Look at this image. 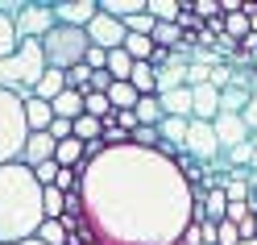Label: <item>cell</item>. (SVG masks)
I'll list each match as a JSON object with an SVG mask.
<instances>
[{
    "label": "cell",
    "instance_id": "obj_1",
    "mask_svg": "<svg viewBox=\"0 0 257 245\" xmlns=\"http://www.w3.org/2000/svg\"><path fill=\"white\" fill-rule=\"evenodd\" d=\"M79 233L95 245H174L191 224V187L174 158L116 145L79 167Z\"/></svg>",
    "mask_w": 257,
    "mask_h": 245
},
{
    "label": "cell",
    "instance_id": "obj_2",
    "mask_svg": "<svg viewBox=\"0 0 257 245\" xmlns=\"http://www.w3.org/2000/svg\"><path fill=\"white\" fill-rule=\"evenodd\" d=\"M42 224V187L29 167H0V245H21Z\"/></svg>",
    "mask_w": 257,
    "mask_h": 245
},
{
    "label": "cell",
    "instance_id": "obj_3",
    "mask_svg": "<svg viewBox=\"0 0 257 245\" xmlns=\"http://www.w3.org/2000/svg\"><path fill=\"white\" fill-rule=\"evenodd\" d=\"M42 71H46L42 46L38 42H17V50L9 58H0V92H13L17 100H25V96H34Z\"/></svg>",
    "mask_w": 257,
    "mask_h": 245
},
{
    "label": "cell",
    "instance_id": "obj_4",
    "mask_svg": "<svg viewBox=\"0 0 257 245\" xmlns=\"http://www.w3.org/2000/svg\"><path fill=\"white\" fill-rule=\"evenodd\" d=\"M38 46H42V62H46L50 71H71L75 62H83V54H87V46H91V42H87L83 29L54 25Z\"/></svg>",
    "mask_w": 257,
    "mask_h": 245
},
{
    "label": "cell",
    "instance_id": "obj_5",
    "mask_svg": "<svg viewBox=\"0 0 257 245\" xmlns=\"http://www.w3.org/2000/svg\"><path fill=\"white\" fill-rule=\"evenodd\" d=\"M25 117H21V100L13 92H0V167L21 162V145H25Z\"/></svg>",
    "mask_w": 257,
    "mask_h": 245
},
{
    "label": "cell",
    "instance_id": "obj_6",
    "mask_svg": "<svg viewBox=\"0 0 257 245\" xmlns=\"http://www.w3.org/2000/svg\"><path fill=\"white\" fill-rule=\"evenodd\" d=\"M13 29H17V42H42L54 29V13L42 0H21L17 17H13Z\"/></svg>",
    "mask_w": 257,
    "mask_h": 245
},
{
    "label": "cell",
    "instance_id": "obj_7",
    "mask_svg": "<svg viewBox=\"0 0 257 245\" xmlns=\"http://www.w3.org/2000/svg\"><path fill=\"white\" fill-rule=\"evenodd\" d=\"M87 42L91 46H100V50H120V42H124V25L120 21H112V17H104L100 9H95V17L87 21Z\"/></svg>",
    "mask_w": 257,
    "mask_h": 245
},
{
    "label": "cell",
    "instance_id": "obj_8",
    "mask_svg": "<svg viewBox=\"0 0 257 245\" xmlns=\"http://www.w3.org/2000/svg\"><path fill=\"white\" fill-rule=\"evenodd\" d=\"M54 25H71V29H87V21L95 17V0H58L50 5Z\"/></svg>",
    "mask_w": 257,
    "mask_h": 245
},
{
    "label": "cell",
    "instance_id": "obj_9",
    "mask_svg": "<svg viewBox=\"0 0 257 245\" xmlns=\"http://www.w3.org/2000/svg\"><path fill=\"white\" fill-rule=\"evenodd\" d=\"M212 133H216V141H220V154L253 137L249 129H245V121H240V117H228V112H220V117L212 121Z\"/></svg>",
    "mask_w": 257,
    "mask_h": 245
},
{
    "label": "cell",
    "instance_id": "obj_10",
    "mask_svg": "<svg viewBox=\"0 0 257 245\" xmlns=\"http://www.w3.org/2000/svg\"><path fill=\"white\" fill-rule=\"evenodd\" d=\"M42 162H54V137L50 133H25L21 145V167H42Z\"/></svg>",
    "mask_w": 257,
    "mask_h": 245
},
{
    "label": "cell",
    "instance_id": "obj_11",
    "mask_svg": "<svg viewBox=\"0 0 257 245\" xmlns=\"http://www.w3.org/2000/svg\"><path fill=\"white\" fill-rule=\"evenodd\" d=\"M216 112H220V92L216 88H191V121H207L212 125L216 121Z\"/></svg>",
    "mask_w": 257,
    "mask_h": 245
},
{
    "label": "cell",
    "instance_id": "obj_12",
    "mask_svg": "<svg viewBox=\"0 0 257 245\" xmlns=\"http://www.w3.org/2000/svg\"><path fill=\"white\" fill-rule=\"evenodd\" d=\"M21 117H25V129H29V133H46L50 121H54V112H50V104H46V100L25 96V100H21Z\"/></svg>",
    "mask_w": 257,
    "mask_h": 245
},
{
    "label": "cell",
    "instance_id": "obj_13",
    "mask_svg": "<svg viewBox=\"0 0 257 245\" xmlns=\"http://www.w3.org/2000/svg\"><path fill=\"white\" fill-rule=\"evenodd\" d=\"M21 0H9V5H0V58H9L17 50V29H13V17H17Z\"/></svg>",
    "mask_w": 257,
    "mask_h": 245
},
{
    "label": "cell",
    "instance_id": "obj_14",
    "mask_svg": "<svg viewBox=\"0 0 257 245\" xmlns=\"http://www.w3.org/2000/svg\"><path fill=\"white\" fill-rule=\"evenodd\" d=\"M162 104V117H179V121H191V88H174V92H162L158 96Z\"/></svg>",
    "mask_w": 257,
    "mask_h": 245
},
{
    "label": "cell",
    "instance_id": "obj_15",
    "mask_svg": "<svg viewBox=\"0 0 257 245\" xmlns=\"http://www.w3.org/2000/svg\"><path fill=\"white\" fill-rule=\"evenodd\" d=\"M50 112H54V117L58 121H75V117H83V96H79V92H58L54 96V100H50Z\"/></svg>",
    "mask_w": 257,
    "mask_h": 245
},
{
    "label": "cell",
    "instance_id": "obj_16",
    "mask_svg": "<svg viewBox=\"0 0 257 245\" xmlns=\"http://www.w3.org/2000/svg\"><path fill=\"white\" fill-rule=\"evenodd\" d=\"M128 88L137 96H158V71L150 62H133V71H128Z\"/></svg>",
    "mask_w": 257,
    "mask_h": 245
},
{
    "label": "cell",
    "instance_id": "obj_17",
    "mask_svg": "<svg viewBox=\"0 0 257 245\" xmlns=\"http://www.w3.org/2000/svg\"><path fill=\"white\" fill-rule=\"evenodd\" d=\"M133 117H137V125H146V129H158V125L166 121V117H162V104H158V96H137Z\"/></svg>",
    "mask_w": 257,
    "mask_h": 245
},
{
    "label": "cell",
    "instance_id": "obj_18",
    "mask_svg": "<svg viewBox=\"0 0 257 245\" xmlns=\"http://www.w3.org/2000/svg\"><path fill=\"white\" fill-rule=\"evenodd\" d=\"M58 92H67V75H62V71H50V67H46V71H42V79H38V88H34V96H38V100H46V104H50V100H54Z\"/></svg>",
    "mask_w": 257,
    "mask_h": 245
},
{
    "label": "cell",
    "instance_id": "obj_19",
    "mask_svg": "<svg viewBox=\"0 0 257 245\" xmlns=\"http://www.w3.org/2000/svg\"><path fill=\"white\" fill-rule=\"evenodd\" d=\"M104 71H108V79H112V84H128L133 58H128L124 50H108V58H104Z\"/></svg>",
    "mask_w": 257,
    "mask_h": 245
},
{
    "label": "cell",
    "instance_id": "obj_20",
    "mask_svg": "<svg viewBox=\"0 0 257 245\" xmlns=\"http://www.w3.org/2000/svg\"><path fill=\"white\" fill-rule=\"evenodd\" d=\"M120 50H124L128 58H133V62H150L158 46H154L150 38H141V34H124V42H120Z\"/></svg>",
    "mask_w": 257,
    "mask_h": 245
},
{
    "label": "cell",
    "instance_id": "obj_21",
    "mask_svg": "<svg viewBox=\"0 0 257 245\" xmlns=\"http://www.w3.org/2000/svg\"><path fill=\"white\" fill-rule=\"evenodd\" d=\"M83 117H95L100 125H112V104L104 92H87L83 96Z\"/></svg>",
    "mask_w": 257,
    "mask_h": 245
},
{
    "label": "cell",
    "instance_id": "obj_22",
    "mask_svg": "<svg viewBox=\"0 0 257 245\" xmlns=\"http://www.w3.org/2000/svg\"><path fill=\"white\" fill-rule=\"evenodd\" d=\"M62 208H67V195L58 187H42V220H58Z\"/></svg>",
    "mask_w": 257,
    "mask_h": 245
},
{
    "label": "cell",
    "instance_id": "obj_23",
    "mask_svg": "<svg viewBox=\"0 0 257 245\" xmlns=\"http://www.w3.org/2000/svg\"><path fill=\"white\" fill-rule=\"evenodd\" d=\"M146 13L158 25H174V17H179V0H146Z\"/></svg>",
    "mask_w": 257,
    "mask_h": 245
},
{
    "label": "cell",
    "instance_id": "obj_24",
    "mask_svg": "<svg viewBox=\"0 0 257 245\" xmlns=\"http://www.w3.org/2000/svg\"><path fill=\"white\" fill-rule=\"evenodd\" d=\"M34 237H38L42 245H75V241L67 237V228H62L58 220H42V224H38V233H34Z\"/></svg>",
    "mask_w": 257,
    "mask_h": 245
},
{
    "label": "cell",
    "instance_id": "obj_25",
    "mask_svg": "<svg viewBox=\"0 0 257 245\" xmlns=\"http://www.w3.org/2000/svg\"><path fill=\"white\" fill-rule=\"evenodd\" d=\"M154 25H158V21L150 17V13H133V17L124 21V34H141V38H150V34H154Z\"/></svg>",
    "mask_w": 257,
    "mask_h": 245
},
{
    "label": "cell",
    "instance_id": "obj_26",
    "mask_svg": "<svg viewBox=\"0 0 257 245\" xmlns=\"http://www.w3.org/2000/svg\"><path fill=\"white\" fill-rule=\"evenodd\" d=\"M187 13H195L199 21H212L220 17V0H187Z\"/></svg>",
    "mask_w": 257,
    "mask_h": 245
},
{
    "label": "cell",
    "instance_id": "obj_27",
    "mask_svg": "<svg viewBox=\"0 0 257 245\" xmlns=\"http://www.w3.org/2000/svg\"><path fill=\"white\" fill-rule=\"evenodd\" d=\"M228 84H232V67H228V62H216V67H212V75H207V88L224 92Z\"/></svg>",
    "mask_w": 257,
    "mask_h": 245
},
{
    "label": "cell",
    "instance_id": "obj_28",
    "mask_svg": "<svg viewBox=\"0 0 257 245\" xmlns=\"http://www.w3.org/2000/svg\"><path fill=\"white\" fill-rule=\"evenodd\" d=\"M54 187H58L62 195L79 191V167H75V171H58V175H54Z\"/></svg>",
    "mask_w": 257,
    "mask_h": 245
},
{
    "label": "cell",
    "instance_id": "obj_29",
    "mask_svg": "<svg viewBox=\"0 0 257 245\" xmlns=\"http://www.w3.org/2000/svg\"><path fill=\"white\" fill-rule=\"evenodd\" d=\"M240 121H245V129H249V133L257 137V92H253L249 100H245V108H240Z\"/></svg>",
    "mask_w": 257,
    "mask_h": 245
},
{
    "label": "cell",
    "instance_id": "obj_30",
    "mask_svg": "<svg viewBox=\"0 0 257 245\" xmlns=\"http://www.w3.org/2000/svg\"><path fill=\"white\" fill-rule=\"evenodd\" d=\"M54 175H58V167H54V162H42V167H34L38 187H54Z\"/></svg>",
    "mask_w": 257,
    "mask_h": 245
},
{
    "label": "cell",
    "instance_id": "obj_31",
    "mask_svg": "<svg viewBox=\"0 0 257 245\" xmlns=\"http://www.w3.org/2000/svg\"><path fill=\"white\" fill-rule=\"evenodd\" d=\"M249 171H257V137H253V158H249Z\"/></svg>",
    "mask_w": 257,
    "mask_h": 245
},
{
    "label": "cell",
    "instance_id": "obj_32",
    "mask_svg": "<svg viewBox=\"0 0 257 245\" xmlns=\"http://www.w3.org/2000/svg\"><path fill=\"white\" fill-rule=\"evenodd\" d=\"M21 245H42V241H38V237H29V241H21Z\"/></svg>",
    "mask_w": 257,
    "mask_h": 245
},
{
    "label": "cell",
    "instance_id": "obj_33",
    "mask_svg": "<svg viewBox=\"0 0 257 245\" xmlns=\"http://www.w3.org/2000/svg\"><path fill=\"white\" fill-rule=\"evenodd\" d=\"M253 237H257V212H253Z\"/></svg>",
    "mask_w": 257,
    "mask_h": 245
},
{
    "label": "cell",
    "instance_id": "obj_34",
    "mask_svg": "<svg viewBox=\"0 0 257 245\" xmlns=\"http://www.w3.org/2000/svg\"><path fill=\"white\" fill-rule=\"evenodd\" d=\"M79 245H95V241H79Z\"/></svg>",
    "mask_w": 257,
    "mask_h": 245
},
{
    "label": "cell",
    "instance_id": "obj_35",
    "mask_svg": "<svg viewBox=\"0 0 257 245\" xmlns=\"http://www.w3.org/2000/svg\"><path fill=\"white\" fill-rule=\"evenodd\" d=\"M240 245H257V241H240Z\"/></svg>",
    "mask_w": 257,
    "mask_h": 245
}]
</instances>
